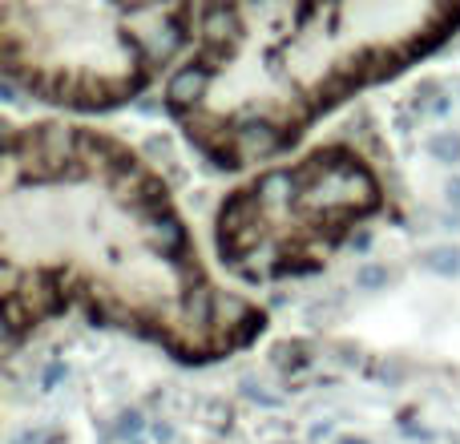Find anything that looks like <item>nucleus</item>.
I'll return each instance as SVG.
<instances>
[{
	"label": "nucleus",
	"mask_w": 460,
	"mask_h": 444,
	"mask_svg": "<svg viewBox=\"0 0 460 444\" xmlns=\"http://www.w3.org/2000/svg\"><path fill=\"white\" fill-rule=\"evenodd\" d=\"M0 307L8 343L85 319L186 368L243 356L270 324L259 299L210 267L137 146L53 113L4 134Z\"/></svg>",
	"instance_id": "f257e3e1"
},
{
	"label": "nucleus",
	"mask_w": 460,
	"mask_h": 444,
	"mask_svg": "<svg viewBox=\"0 0 460 444\" xmlns=\"http://www.w3.org/2000/svg\"><path fill=\"white\" fill-rule=\"evenodd\" d=\"M456 32L460 4L429 0L199 4L194 45L162 105L207 166L246 178L307 150L332 113L437 57Z\"/></svg>",
	"instance_id": "f03ea898"
},
{
	"label": "nucleus",
	"mask_w": 460,
	"mask_h": 444,
	"mask_svg": "<svg viewBox=\"0 0 460 444\" xmlns=\"http://www.w3.org/2000/svg\"><path fill=\"white\" fill-rule=\"evenodd\" d=\"M199 29V4H77V0H4L0 73L13 89L89 121L166 89Z\"/></svg>",
	"instance_id": "7ed1b4c3"
},
{
	"label": "nucleus",
	"mask_w": 460,
	"mask_h": 444,
	"mask_svg": "<svg viewBox=\"0 0 460 444\" xmlns=\"http://www.w3.org/2000/svg\"><path fill=\"white\" fill-rule=\"evenodd\" d=\"M384 210L380 166L348 138H327L238 178L215 207L210 246L234 287H279L319 275Z\"/></svg>",
	"instance_id": "20e7f679"
}]
</instances>
